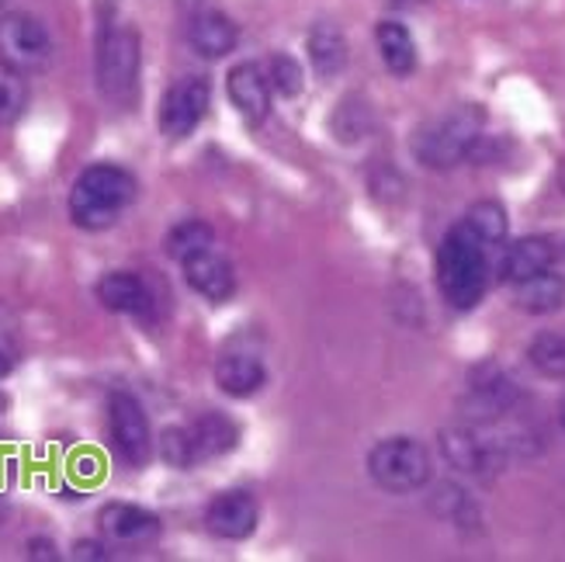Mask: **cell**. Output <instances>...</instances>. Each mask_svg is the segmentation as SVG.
<instances>
[{"instance_id": "obj_1", "label": "cell", "mask_w": 565, "mask_h": 562, "mask_svg": "<svg viewBox=\"0 0 565 562\" xmlns=\"http://www.w3.org/2000/svg\"><path fill=\"white\" fill-rule=\"evenodd\" d=\"M489 243L465 223H455L437 247V285L451 309L469 312L489 288Z\"/></svg>"}, {"instance_id": "obj_2", "label": "cell", "mask_w": 565, "mask_h": 562, "mask_svg": "<svg viewBox=\"0 0 565 562\" xmlns=\"http://www.w3.org/2000/svg\"><path fill=\"white\" fill-rule=\"evenodd\" d=\"M136 199V178L118 163H94L70 191V219L81 230H108Z\"/></svg>"}, {"instance_id": "obj_3", "label": "cell", "mask_w": 565, "mask_h": 562, "mask_svg": "<svg viewBox=\"0 0 565 562\" xmlns=\"http://www.w3.org/2000/svg\"><path fill=\"white\" fill-rule=\"evenodd\" d=\"M486 129V112L479 105H458L445 118H437L430 129H424L413 142V153L424 167L451 170L472 157L476 142Z\"/></svg>"}, {"instance_id": "obj_4", "label": "cell", "mask_w": 565, "mask_h": 562, "mask_svg": "<svg viewBox=\"0 0 565 562\" xmlns=\"http://www.w3.org/2000/svg\"><path fill=\"white\" fill-rule=\"evenodd\" d=\"M139 81V35L129 24H105L97 35V87L111 102H129Z\"/></svg>"}, {"instance_id": "obj_5", "label": "cell", "mask_w": 565, "mask_h": 562, "mask_svg": "<svg viewBox=\"0 0 565 562\" xmlns=\"http://www.w3.org/2000/svg\"><path fill=\"white\" fill-rule=\"evenodd\" d=\"M367 476L388 494H413L430 479V455L413 437H388L367 455Z\"/></svg>"}, {"instance_id": "obj_6", "label": "cell", "mask_w": 565, "mask_h": 562, "mask_svg": "<svg viewBox=\"0 0 565 562\" xmlns=\"http://www.w3.org/2000/svg\"><path fill=\"white\" fill-rule=\"evenodd\" d=\"M440 455L448 458L451 469L476 479H489L507 466L510 452L503 445V437L482 427H448L440 431Z\"/></svg>"}, {"instance_id": "obj_7", "label": "cell", "mask_w": 565, "mask_h": 562, "mask_svg": "<svg viewBox=\"0 0 565 562\" xmlns=\"http://www.w3.org/2000/svg\"><path fill=\"white\" fill-rule=\"evenodd\" d=\"M53 56V39L45 24L32 14H4L0 18V63L14 73H39Z\"/></svg>"}, {"instance_id": "obj_8", "label": "cell", "mask_w": 565, "mask_h": 562, "mask_svg": "<svg viewBox=\"0 0 565 562\" xmlns=\"http://www.w3.org/2000/svg\"><path fill=\"white\" fill-rule=\"evenodd\" d=\"M108 434L118 458L132 469H142L153 458V431L146 421V410L132 393L108 396Z\"/></svg>"}, {"instance_id": "obj_9", "label": "cell", "mask_w": 565, "mask_h": 562, "mask_svg": "<svg viewBox=\"0 0 565 562\" xmlns=\"http://www.w3.org/2000/svg\"><path fill=\"white\" fill-rule=\"evenodd\" d=\"M212 102V87L205 77H181L167 87L160 102V132L167 139H188L202 126Z\"/></svg>"}, {"instance_id": "obj_10", "label": "cell", "mask_w": 565, "mask_h": 562, "mask_svg": "<svg viewBox=\"0 0 565 562\" xmlns=\"http://www.w3.org/2000/svg\"><path fill=\"white\" fill-rule=\"evenodd\" d=\"M257 500L243 490H230V494H218L209 510H205V524L215 539H226V542H243L250 539L254 528H257Z\"/></svg>"}, {"instance_id": "obj_11", "label": "cell", "mask_w": 565, "mask_h": 562, "mask_svg": "<svg viewBox=\"0 0 565 562\" xmlns=\"http://www.w3.org/2000/svg\"><path fill=\"white\" fill-rule=\"evenodd\" d=\"M518 385H513V379L497 369V364H482V369L472 372V382H469V406L479 421H497L503 417V413L513 410V403H518Z\"/></svg>"}, {"instance_id": "obj_12", "label": "cell", "mask_w": 565, "mask_h": 562, "mask_svg": "<svg viewBox=\"0 0 565 562\" xmlns=\"http://www.w3.org/2000/svg\"><path fill=\"white\" fill-rule=\"evenodd\" d=\"M181 267H184L188 288L199 291V296L209 299V303H226L233 291H236V272H233V264L223 254H218L215 247L188 257Z\"/></svg>"}, {"instance_id": "obj_13", "label": "cell", "mask_w": 565, "mask_h": 562, "mask_svg": "<svg viewBox=\"0 0 565 562\" xmlns=\"http://www.w3.org/2000/svg\"><path fill=\"white\" fill-rule=\"evenodd\" d=\"M230 102L233 108L250 121V126H260V121L271 115V84H267V73L257 63H239L230 70Z\"/></svg>"}, {"instance_id": "obj_14", "label": "cell", "mask_w": 565, "mask_h": 562, "mask_svg": "<svg viewBox=\"0 0 565 562\" xmlns=\"http://www.w3.org/2000/svg\"><path fill=\"white\" fill-rule=\"evenodd\" d=\"M555 264V243L548 236H521L513 240L500 257V278L507 285H521L542 272H552Z\"/></svg>"}, {"instance_id": "obj_15", "label": "cell", "mask_w": 565, "mask_h": 562, "mask_svg": "<svg viewBox=\"0 0 565 562\" xmlns=\"http://www.w3.org/2000/svg\"><path fill=\"white\" fill-rule=\"evenodd\" d=\"M102 531L118 545H146L160 534V521L150 510H142L136 503H108L97 518Z\"/></svg>"}, {"instance_id": "obj_16", "label": "cell", "mask_w": 565, "mask_h": 562, "mask_svg": "<svg viewBox=\"0 0 565 562\" xmlns=\"http://www.w3.org/2000/svg\"><path fill=\"white\" fill-rule=\"evenodd\" d=\"M188 42L199 56L223 60L236 49L239 29H236V21L223 11H202V14H194L188 24Z\"/></svg>"}, {"instance_id": "obj_17", "label": "cell", "mask_w": 565, "mask_h": 562, "mask_svg": "<svg viewBox=\"0 0 565 562\" xmlns=\"http://www.w3.org/2000/svg\"><path fill=\"white\" fill-rule=\"evenodd\" d=\"M97 303L111 312H121V316H146L153 306V296L146 282L132 272H111L97 282Z\"/></svg>"}, {"instance_id": "obj_18", "label": "cell", "mask_w": 565, "mask_h": 562, "mask_svg": "<svg viewBox=\"0 0 565 562\" xmlns=\"http://www.w3.org/2000/svg\"><path fill=\"white\" fill-rule=\"evenodd\" d=\"M215 382L223 389L226 396H236V400H247L254 393H260L264 382H267V369L257 354H223L215 361Z\"/></svg>"}, {"instance_id": "obj_19", "label": "cell", "mask_w": 565, "mask_h": 562, "mask_svg": "<svg viewBox=\"0 0 565 562\" xmlns=\"http://www.w3.org/2000/svg\"><path fill=\"white\" fill-rule=\"evenodd\" d=\"M513 303L518 309L531 312V316H548L558 312L565 306V278L555 272H542L521 285H513Z\"/></svg>"}, {"instance_id": "obj_20", "label": "cell", "mask_w": 565, "mask_h": 562, "mask_svg": "<svg viewBox=\"0 0 565 562\" xmlns=\"http://www.w3.org/2000/svg\"><path fill=\"white\" fill-rule=\"evenodd\" d=\"M191 437H194V455L199 462H209V458H218L236 448L239 442V427L226 417V413H205L191 424Z\"/></svg>"}, {"instance_id": "obj_21", "label": "cell", "mask_w": 565, "mask_h": 562, "mask_svg": "<svg viewBox=\"0 0 565 562\" xmlns=\"http://www.w3.org/2000/svg\"><path fill=\"white\" fill-rule=\"evenodd\" d=\"M375 42H379L382 63L392 73H396V77H406V73L416 70V42H413L406 24H399V21H382L379 29H375Z\"/></svg>"}, {"instance_id": "obj_22", "label": "cell", "mask_w": 565, "mask_h": 562, "mask_svg": "<svg viewBox=\"0 0 565 562\" xmlns=\"http://www.w3.org/2000/svg\"><path fill=\"white\" fill-rule=\"evenodd\" d=\"M309 60L319 77H337V73L348 66V42L333 29V24L319 21L309 32Z\"/></svg>"}, {"instance_id": "obj_23", "label": "cell", "mask_w": 565, "mask_h": 562, "mask_svg": "<svg viewBox=\"0 0 565 562\" xmlns=\"http://www.w3.org/2000/svg\"><path fill=\"white\" fill-rule=\"evenodd\" d=\"M163 247L178 264H184L188 257L215 247V233H212V226L205 223V219H184V223H178L174 230L167 233Z\"/></svg>"}, {"instance_id": "obj_24", "label": "cell", "mask_w": 565, "mask_h": 562, "mask_svg": "<svg viewBox=\"0 0 565 562\" xmlns=\"http://www.w3.org/2000/svg\"><path fill=\"white\" fill-rule=\"evenodd\" d=\"M527 361L537 375L545 379H565V333L545 330L527 344Z\"/></svg>"}, {"instance_id": "obj_25", "label": "cell", "mask_w": 565, "mask_h": 562, "mask_svg": "<svg viewBox=\"0 0 565 562\" xmlns=\"http://www.w3.org/2000/svg\"><path fill=\"white\" fill-rule=\"evenodd\" d=\"M465 226H469L479 240H486L489 247H500V243L507 240V209L493 199H482L476 205H469V212H465L461 219Z\"/></svg>"}, {"instance_id": "obj_26", "label": "cell", "mask_w": 565, "mask_h": 562, "mask_svg": "<svg viewBox=\"0 0 565 562\" xmlns=\"http://www.w3.org/2000/svg\"><path fill=\"white\" fill-rule=\"evenodd\" d=\"M157 452L167 466L174 469H191L199 466V455H194V437H191V427H167L157 442Z\"/></svg>"}, {"instance_id": "obj_27", "label": "cell", "mask_w": 565, "mask_h": 562, "mask_svg": "<svg viewBox=\"0 0 565 562\" xmlns=\"http://www.w3.org/2000/svg\"><path fill=\"white\" fill-rule=\"evenodd\" d=\"M264 73H267V84H271V91L281 94V97H295L302 91V66L295 63V56H285V53L271 56V63H267Z\"/></svg>"}, {"instance_id": "obj_28", "label": "cell", "mask_w": 565, "mask_h": 562, "mask_svg": "<svg viewBox=\"0 0 565 562\" xmlns=\"http://www.w3.org/2000/svg\"><path fill=\"white\" fill-rule=\"evenodd\" d=\"M18 77L21 73H14L8 66H4V73H0V121L18 118L24 108V84Z\"/></svg>"}, {"instance_id": "obj_29", "label": "cell", "mask_w": 565, "mask_h": 562, "mask_svg": "<svg viewBox=\"0 0 565 562\" xmlns=\"http://www.w3.org/2000/svg\"><path fill=\"white\" fill-rule=\"evenodd\" d=\"M73 559H108L102 542H77L73 545Z\"/></svg>"}, {"instance_id": "obj_30", "label": "cell", "mask_w": 565, "mask_h": 562, "mask_svg": "<svg viewBox=\"0 0 565 562\" xmlns=\"http://www.w3.org/2000/svg\"><path fill=\"white\" fill-rule=\"evenodd\" d=\"M14 372V348L0 340V379H8Z\"/></svg>"}, {"instance_id": "obj_31", "label": "cell", "mask_w": 565, "mask_h": 562, "mask_svg": "<svg viewBox=\"0 0 565 562\" xmlns=\"http://www.w3.org/2000/svg\"><path fill=\"white\" fill-rule=\"evenodd\" d=\"M29 549H32L29 552L32 559H56V545L53 542H32Z\"/></svg>"}, {"instance_id": "obj_32", "label": "cell", "mask_w": 565, "mask_h": 562, "mask_svg": "<svg viewBox=\"0 0 565 562\" xmlns=\"http://www.w3.org/2000/svg\"><path fill=\"white\" fill-rule=\"evenodd\" d=\"M558 188H562V191H565V163H562V167H558Z\"/></svg>"}, {"instance_id": "obj_33", "label": "cell", "mask_w": 565, "mask_h": 562, "mask_svg": "<svg viewBox=\"0 0 565 562\" xmlns=\"http://www.w3.org/2000/svg\"><path fill=\"white\" fill-rule=\"evenodd\" d=\"M558 421H562V427H565V400H562V406H558Z\"/></svg>"}, {"instance_id": "obj_34", "label": "cell", "mask_w": 565, "mask_h": 562, "mask_svg": "<svg viewBox=\"0 0 565 562\" xmlns=\"http://www.w3.org/2000/svg\"><path fill=\"white\" fill-rule=\"evenodd\" d=\"M0 4H8V0H0Z\"/></svg>"}]
</instances>
